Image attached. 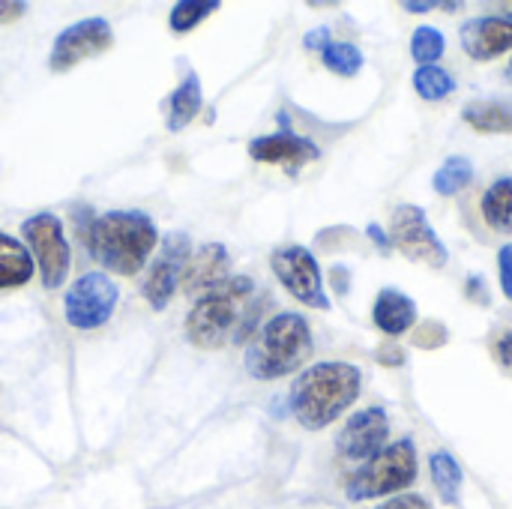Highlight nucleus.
Returning a JSON list of instances; mask_svg holds the SVG:
<instances>
[{
  "mask_svg": "<svg viewBox=\"0 0 512 509\" xmlns=\"http://www.w3.org/2000/svg\"><path fill=\"white\" fill-rule=\"evenodd\" d=\"M267 303V294H258L249 276H231L216 291L201 294V300L189 309L186 339L204 351L243 345L258 330Z\"/></svg>",
  "mask_w": 512,
  "mask_h": 509,
  "instance_id": "f257e3e1",
  "label": "nucleus"
},
{
  "mask_svg": "<svg viewBox=\"0 0 512 509\" xmlns=\"http://www.w3.org/2000/svg\"><path fill=\"white\" fill-rule=\"evenodd\" d=\"M78 237L90 258L120 276L141 273L159 240L153 219L141 210H111L96 216L84 207L78 210Z\"/></svg>",
  "mask_w": 512,
  "mask_h": 509,
  "instance_id": "f03ea898",
  "label": "nucleus"
},
{
  "mask_svg": "<svg viewBox=\"0 0 512 509\" xmlns=\"http://www.w3.org/2000/svg\"><path fill=\"white\" fill-rule=\"evenodd\" d=\"M360 387H363V372L357 366L318 363L294 381L288 408L303 429L321 432L360 399Z\"/></svg>",
  "mask_w": 512,
  "mask_h": 509,
  "instance_id": "7ed1b4c3",
  "label": "nucleus"
},
{
  "mask_svg": "<svg viewBox=\"0 0 512 509\" xmlns=\"http://www.w3.org/2000/svg\"><path fill=\"white\" fill-rule=\"evenodd\" d=\"M315 351L309 321L297 312H282L261 324L246 351V369L255 381H276L294 375Z\"/></svg>",
  "mask_w": 512,
  "mask_h": 509,
  "instance_id": "20e7f679",
  "label": "nucleus"
},
{
  "mask_svg": "<svg viewBox=\"0 0 512 509\" xmlns=\"http://www.w3.org/2000/svg\"><path fill=\"white\" fill-rule=\"evenodd\" d=\"M417 480V447L402 438L396 444H387L378 456L363 462L345 486V495L351 501H375L390 498L414 486Z\"/></svg>",
  "mask_w": 512,
  "mask_h": 509,
  "instance_id": "39448f33",
  "label": "nucleus"
},
{
  "mask_svg": "<svg viewBox=\"0 0 512 509\" xmlns=\"http://www.w3.org/2000/svg\"><path fill=\"white\" fill-rule=\"evenodd\" d=\"M390 243L411 261L426 264L432 270L447 267L450 255L447 246L441 243V237L435 234L429 216L423 207L417 204H399L393 210V222H390Z\"/></svg>",
  "mask_w": 512,
  "mask_h": 509,
  "instance_id": "423d86ee",
  "label": "nucleus"
},
{
  "mask_svg": "<svg viewBox=\"0 0 512 509\" xmlns=\"http://www.w3.org/2000/svg\"><path fill=\"white\" fill-rule=\"evenodd\" d=\"M21 231H24V240L30 246L33 264L42 273V285L48 291L60 288L69 276V264H72L69 243L63 234V222L54 213H36L21 225Z\"/></svg>",
  "mask_w": 512,
  "mask_h": 509,
  "instance_id": "0eeeda50",
  "label": "nucleus"
},
{
  "mask_svg": "<svg viewBox=\"0 0 512 509\" xmlns=\"http://www.w3.org/2000/svg\"><path fill=\"white\" fill-rule=\"evenodd\" d=\"M117 309V285L105 273H84L63 297V318L75 330H99Z\"/></svg>",
  "mask_w": 512,
  "mask_h": 509,
  "instance_id": "6e6552de",
  "label": "nucleus"
},
{
  "mask_svg": "<svg viewBox=\"0 0 512 509\" xmlns=\"http://www.w3.org/2000/svg\"><path fill=\"white\" fill-rule=\"evenodd\" d=\"M270 267L276 273V279L282 282V288L312 306V309H330L327 291H324V279H321V267L315 261V255L306 246H282L270 255Z\"/></svg>",
  "mask_w": 512,
  "mask_h": 509,
  "instance_id": "1a4fd4ad",
  "label": "nucleus"
},
{
  "mask_svg": "<svg viewBox=\"0 0 512 509\" xmlns=\"http://www.w3.org/2000/svg\"><path fill=\"white\" fill-rule=\"evenodd\" d=\"M114 45V30L105 18H84L75 21L72 27H66L57 39L54 48L48 54V69L51 72H66L72 66H78L81 60H90L102 51H108Z\"/></svg>",
  "mask_w": 512,
  "mask_h": 509,
  "instance_id": "9d476101",
  "label": "nucleus"
},
{
  "mask_svg": "<svg viewBox=\"0 0 512 509\" xmlns=\"http://www.w3.org/2000/svg\"><path fill=\"white\" fill-rule=\"evenodd\" d=\"M390 438V417L384 408H363L336 435V453L348 462H369L387 447Z\"/></svg>",
  "mask_w": 512,
  "mask_h": 509,
  "instance_id": "9b49d317",
  "label": "nucleus"
},
{
  "mask_svg": "<svg viewBox=\"0 0 512 509\" xmlns=\"http://www.w3.org/2000/svg\"><path fill=\"white\" fill-rule=\"evenodd\" d=\"M192 255V240L183 231H174L162 240V252L156 258V264L150 267V276L144 282V297L153 309H165V303L174 297L180 279H183V267Z\"/></svg>",
  "mask_w": 512,
  "mask_h": 509,
  "instance_id": "f8f14e48",
  "label": "nucleus"
},
{
  "mask_svg": "<svg viewBox=\"0 0 512 509\" xmlns=\"http://www.w3.org/2000/svg\"><path fill=\"white\" fill-rule=\"evenodd\" d=\"M462 51L474 60H492L498 54L512 51V18L501 15H483L471 18L459 27Z\"/></svg>",
  "mask_w": 512,
  "mask_h": 509,
  "instance_id": "ddd939ff",
  "label": "nucleus"
},
{
  "mask_svg": "<svg viewBox=\"0 0 512 509\" xmlns=\"http://www.w3.org/2000/svg\"><path fill=\"white\" fill-rule=\"evenodd\" d=\"M228 279H231L228 249L222 243H204L189 255L180 282L189 294H207V291H216L219 285H225Z\"/></svg>",
  "mask_w": 512,
  "mask_h": 509,
  "instance_id": "4468645a",
  "label": "nucleus"
},
{
  "mask_svg": "<svg viewBox=\"0 0 512 509\" xmlns=\"http://www.w3.org/2000/svg\"><path fill=\"white\" fill-rule=\"evenodd\" d=\"M249 156L264 165H285L288 171H297V168L315 162L321 156V150L309 138H300L291 132H273V135L255 138L249 144Z\"/></svg>",
  "mask_w": 512,
  "mask_h": 509,
  "instance_id": "2eb2a0df",
  "label": "nucleus"
},
{
  "mask_svg": "<svg viewBox=\"0 0 512 509\" xmlns=\"http://www.w3.org/2000/svg\"><path fill=\"white\" fill-rule=\"evenodd\" d=\"M372 321H375V327H378L381 333H387V336H402V333H408V330L417 324V306H414V300H411L405 291L384 288V291L375 297Z\"/></svg>",
  "mask_w": 512,
  "mask_h": 509,
  "instance_id": "dca6fc26",
  "label": "nucleus"
},
{
  "mask_svg": "<svg viewBox=\"0 0 512 509\" xmlns=\"http://www.w3.org/2000/svg\"><path fill=\"white\" fill-rule=\"evenodd\" d=\"M201 105H204L201 78H198L195 72H186V78L177 84V90H174L171 99H168V120H165V123H168V132L186 129V126L198 117Z\"/></svg>",
  "mask_w": 512,
  "mask_h": 509,
  "instance_id": "f3484780",
  "label": "nucleus"
},
{
  "mask_svg": "<svg viewBox=\"0 0 512 509\" xmlns=\"http://www.w3.org/2000/svg\"><path fill=\"white\" fill-rule=\"evenodd\" d=\"M33 270L36 264L30 249H24V243L0 231V291L27 285L33 279Z\"/></svg>",
  "mask_w": 512,
  "mask_h": 509,
  "instance_id": "a211bd4d",
  "label": "nucleus"
},
{
  "mask_svg": "<svg viewBox=\"0 0 512 509\" xmlns=\"http://www.w3.org/2000/svg\"><path fill=\"white\" fill-rule=\"evenodd\" d=\"M483 219L495 234H512V177L495 180L480 201Z\"/></svg>",
  "mask_w": 512,
  "mask_h": 509,
  "instance_id": "6ab92c4d",
  "label": "nucleus"
},
{
  "mask_svg": "<svg viewBox=\"0 0 512 509\" xmlns=\"http://www.w3.org/2000/svg\"><path fill=\"white\" fill-rule=\"evenodd\" d=\"M462 120L477 129V132H512V105L507 102H498V99H477V102H468L465 111H462Z\"/></svg>",
  "mask_w": 512,
  "mask_h": 509,
  "instance_id": "aec40b11",
  "label": "nucleus"
},
{
  "mask_svg": "<svg viewBox=\"0 0 512 509\" xmlns=\"http://www.w3.org/2000/svg\"><path fill=\"white\" fill-rule=\"evenodd\" d=\"M429 474H432V483H435L441 501L450 504V507H456L459 504V495H462V483H465V471L456 462V456L447 453V450L432 453L429 456Z\"/></svg>",
  "mask_w": 512,
  "mask_h": 509,
  "instance_id": "412c9836",
  "label": "nucleus"
},
{
  "mask_svg": "<svg viewBox=\"0 0 512 509\" xmlns=\"http://www.w3.org/2000/svg\"><path fill=\"white\" fill-rule=\"evenodd\" d=\"M471 180H474V165H471V159H465V156H450V159H444V165L435 171L432 189H435L438 195H444V198H453V195H459Z\"/></svg>",
  "mask_w": 512,
  "mask_h": 509,
  "instance_id": "4be33fe9",
  "label": "nucleus"
},
{
  "mask_svg": "<svg viewBox=\"0 0 512 509\" xmlns=\"http://www.w3.org/2000/svg\"><path fill=\"white\" fill-rule=\"evenodd\" d=\"M414 90L426 99V102H438L456 93V78L441 69V66H417L414 72Z\"/></svg>",
  "mask_w": 512,
  "mask_h": 509,
  "instance_id": "5701e85b",
  "label": "nucleus"
},
{
  "mask_svg": "<svg viewBox=\"0 0 512 509\" xmlns=\"http://www.w3.org/2000/svg\"><path fill=\"white\" fill-rule=\"evenodd\" d=\"M321 60L330 72L342 78H354L363 69V51L354 42H327L321 48Z\"/></svg>",
  "mask_w": 512,
  "mask_h": 509,
  "instance_id": "b1692460",
  "label": "nucleus"
},
{
  "mask_svg": "<svg viewBox=\"0 0 512 509\" xmlns=\"http://www.w3.org/2000/svg\"><path fill=\"white\" fill-rule=\"evenodd\" d=\"M444 51H447V39H444L441 30H435L429 24L414 30V36H411V57L420 66H435V60L444 57Z\"/></svg>",
  "mask_w": 512,
  "mask_h": 509,
  "instance_id": "393cba45",
  "label": "nucleus"
},
{
  "mask_svg": "<svg viewBox=\"0 0 512 509\" xmlns=\"http://www.w3.org/2000/svg\"><path fill=\"white\" fill-rule=\"evenodd\" d=\"M216 9H219V0H207V3H201V0H180V3H174V9L168 15V24H171L174 33H189L192 27H198Z\"/></svg>",
  "mask_w": 512,
  "mask_h": 509,
  "instance_id": "a878e982",
  "label": "nucleus"
},
{
  "mask_svg": "<svg viewBox=\"0 0 512 509\" xmlns=\"http://www.w3.org/2000/svg\"><path fill=\"white\" fill-rule=\"evenodd\" d=\"M447 342H450V333H447V327L438 324V321H426V324H420V330L414 333V345H420V348H426V351H435V348H441V345H447Z\"/></svg>",
  "mask_w": 512,
  "mask_h": 509,
  "instance_id": "bb28decb",
  "label": "nucleus"
},
{
  "mask_svg": "<svg viewBox=\"0 0 512 509\" xmlns=\"http://www.w3.org/2000/svg\"><path fill=\"white\" fill-rule=\"evenodd\" d=\"M498 279H501V291L512 303V243L501 246L498 252Z\"/></svg>",
  "mask_w": 512,
  "mask_h": 509,
  "instance_id": "cd10ccee",
  "label": "nucleus"
},
{
  "mask_svg": "<svg viewBox=\"0 0 512 509\" xmlns=\"http://www.w3.org/2000/svg\"><path fill=\"white\" fill-rule=\"evenodd\" d=\"M492 357H495V363H498L504 372H512V330L501 333V336L495 339V345H492Z\"/></svg>",
  "mask_w": 512,
  "mask_h": 509,
  "instance_id": "c85d7f7f",
  "label": "nucleus"
},
{
  "mask_svg": "<svg viewBox=\"0 0 512 509\" xmlns=\"http://www.w3.org/2000/svg\"><path fill=\"white\" fill-rule=\"evenodd\" d=\"M378 509H432V504L420 495H396L393 501L381 504Z\"/></svg>",
  "mask_w": 512,
  "mask_h": 509,
  "instance_id": "c756f323",
  "label": "nucleus"
},
{
  "mask_svg": "<svg viewBox=\"0 0 512 509\" xmlns=\"http://www.w3.org/2000/svg\"><path fill=\"white\" fill-rule=\"evenodd\" d=\"M378 363H384V366H402L405 363V351L399 348V345H381L378 348Z\"/></svg>",
  "mask_w": 512,
  "mask_h": 509,
  "instance_id": "7c9ffc66",
  "label": "nucleus"
},
{
  "mask_svg": "<svg viewBox=\"0 0 512 509\" xmlns=\"http://www.w3.org/2000/svg\"><path fill=\"white\" fill-rule=\"evenodd\" d=\"M465 294H468V300H477L480 306H486V303H489V294H486V282H483L480 276H471V279L465 282Z\"/></svg>",
  "mask_w": 512,
  "mask_h": 509,
  "instance_id": "2f4dec72",
  "label": "nucleus"
},
{
  "mask_svg": "<svg viewBox=\"0 0 512 509\" xmlns=\"http://www.w3.org/2000/svg\"><path fill=\"white\" fill-rule=\"evenodd\" d=\"M27 12V3L21 0H0V21H15Z\"/></svg>",
  "mask_w": 512,
  "mask_h": 509,
  "instance_id": "473e14b6",
  "label": "nucleus"
},
{
  "mask_svg": "<svg viewBox=\"0 0 512 509\" xmlns=\"http://www.w3.org/2000/svg\"><path fill=\"white\" fill-rule=\"evenodd\" d=\"M330 30L327 27H318V30H312V33H306V48H324L330 39Z\"/></svg>",
  "mask_w": 512,
  "mask_h": 509,
  "instance_id": "72a5a7b5",
  "label": "nucleus"
},
{
  "mask_svg": "<svg viewBox=\"0 0 512 509\" xmlns=\"http://www.w3.org/2000/svg\"><path fill=\"white\" fill-rule=\"evenodd\" d=\"M369 237H372V240L378 243V249H381V252H387V249L393 246V243H390V237H387V234H384V231H381L378 225H369Z\"/></svg>",
  "mask_w": 512,
  "mask_h": 509,
  "instance_id": "f704fd0d",
  "label": "nucleus"
},
{
  "mask_svg": "<svg viewBox=\"0 0 512 509\" xmlns=\"http://www.w3.org/2000/svg\"><path fill=\"white\" fill-rule=\"evenodd\" d=\"M402 6H405L408 12H429V9H435L438 3H429V0H420V3H417V0H405Z\"/></svg>",
  "mask_w": 512,
  "mask_h": 509,
  "instance_id": "c9c22d12",
  "label": "nucleus"
},
{
  "mask_svg": "<svg viewBox=\"0 0 512 509\" xmlns=\"http://www.w3.org/2000/svg\"><path fill=\"white\" fill-rule=\"evenodd\" d=\"M504 75H507V81H512V60L507 63V72H504Z\"/></svg>",
  "mask_w": 512,
  "mask_h": 509,
  "instance_id": "e433bc0d",
  "label": "nucleus"
}]
</instances>
